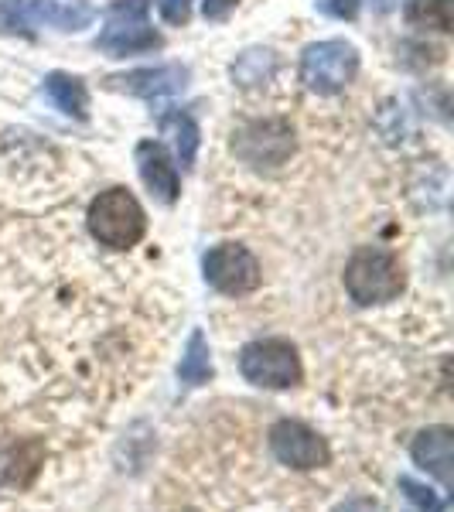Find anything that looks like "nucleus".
<instances>
[{
	"label": "nucleus",
	"mask_w": 454,
	"mask_h": 512,
	"mask_svg": "<svg viewBox=\"0 0 454 512\" xmlns=\"http://www.w3.org/2000/svg\"><path fill=\"white\" fill-rule=\"evenodd\" d=\"M45 465V441L24 437V441L0 444V489H28Z\"/></svg>",
	"instance_id": "obj_9"
},
{
	"label": "nucleus",
	"mask_w": 454,
	"mask_h": 512,
	"mask_svg": "<svg viewBox=\"0 0 454 512\" xmlns=\"http://www.w3.org/2000/svg\"><path fill=\"white\" fill-rule=\"evenodd\" d=\"M89 233L99 246L110 250H130L137 246L147 233V216L140 209V202L127 188H110L99 192L89 205Z\"/></svg>",
	"instance_id": "obj_2"
},
{
	"label": "nucleus",
	"mask_w": 454,
	"mask_h": 512,
	"mask_svg": "<svg viewBox=\"0 0 454 512\" xmlns=\"http://www.w3.org/2000/svg\"><path fill=\"white\" fill-rule=\"evenodd\" d=\"M185 82H188V69H181V65H161V69H137V72H127V76H113L110 86L123 89V93H130V96L154 99V96L181 93Z\"/></svg>",
	"instance_id": "obj_11"
},
{
	"label": "nucleus",
	"mask_w": 454,
	"mask_h": 512,
	"mask_svg": "<svg viewBox=\"0 0 454 512\" xmlns=\"http://www.w3.org/2000/svg\"><path fill=\"white\" fill-rule=\"evenodd\" d=\"M270 451L280 465L294 468V472H315L332 461V448L325 437L301 420H277L270 427Z\"/></svg>",
	"instance_id": "obj_7"
},
{
	"label": "nucleus",
	"mask_w": 454,
	"mask_h": 512,
	"mask_svg": "<svg viewBox=\"0 0 454 512\" xmlns=\"http://www.w3.org/2000/svg\"><path fill=\"white\" fill-rule=\"evenodd\" d=\"M400 489L407 495L410 502L420 509V512H444V499L437 495L434 489H427V485H420L417 478L410 475H400Z\"/></svg>",
	"instance_id": "obj_18"
},
{
	"label": "nucleus",
	"mask_w": 454,
	"mask_h": 512,
	"mask_svg": "<svg viewBox=\"0 0 454 512\" xmlns=\"http://www.w3.org/2000/svg\"><path fill=\"white\" fill-rule=\"evenodd\" d=\"M202 274L219 294H229V297L257 291L260 280H263L260 260L246 250V246H236V243L212 246L202 260Z\"/></svg>",
	"instance_id": "obj_5"
},
{
	"label": "nucleus",
	"mask_w": 454,
	"mask_h": 512,
	"mask_svg": "<svg viewBox=\"0 0 454 512\" xmlns=\"http://www.w3.org/2000/svg\"><path fill=\"white\" fill-rule=\"evenodd\" d=\"M137 164H140V178L151 188V195L168 205L175 202L181 185H178V168L171 164L168 151H164L161 144H154V140H144V144L137 147Z\"/></svg>",
	"instance_id": "obj_12"
},
{
	"label": "nucleus",
	"mask_w": 454,
	"mask_h": 512,
	"mask_svg": "<svg viewBox=\"0 0 454 512\" xmlns=\"http://www.w3.org/2000/svg\"><path fill=\"white\" fill-rule=\"evenodd\" d=\"M158 11L161 18L168 24H188V18H192V0H158Z\"/></svg>",
	"instance_id": "obj_19"
},
{
	"label": "nucleus",
	"mask_w": 454,
	"mask_h": 512,
	"mask_svg": "<svg viewBox=\"0 0 454 512\" xmlns=\"http://www.w3.org/2000/svg\"><path fill=\"white\" fill-rule=\"evenodd\" d=\"M236 4H239V0H205L202 11H205V18H209V21H222Z\"/></svg>",
	"instance_id": "obj_21"
},
{
	"label": "nucleus",
	"mask_w": 454,
	"mask_h": 512,
	"mask_svg": "<svg viewBox=\"0 0 454 512\" xmlns=\"http://www.w3.org/2000/svg\"><path fill=\"white\" fill-rule=\"evenodd\" d=\"M335 512H379V506L373 499H349V502H342Z\"/></svg>",
	"instance_id": "obj_22"
},
{
	"label": "nucleus",
	"mask_w": 454,
	"mask_h": 512,
	"mask_svg": "<svg viewBox=\"0 0 454 512\" xmlns=\"http://www.w3.org/2000/svg\"><path fill=\"white\" fill-rule=\"evenodd\" d=\"M239 373L260 390H291L301 383V355L287 338H260L239 352Z\"/></svg>",
	"instance_id": "obj_3"
},
{
	"label": "nucleus",
	"mask_w": 454,
	"mask_h": 512,
	"mask_svg": "<svg viewBox=\"0 0 454 512\" xmlns=\"http://www.w3.org/2000/svg\"><path fill=\"white\" fill-rule=\"evenodd\" d=\"M359 52L349 41H318L301 55V82L318 96H335L356 79Z\"/></svg>",
	"instance_id": "obj_4"
},
{
	"label": "nucleus",
	"mask_w": 454,
	"mask_h": 512,
	"mask_svg": "<svg viewBox=\"0 0 454 512\" xmlns=\"http://www.w3.org/2000/svg\"><path fill=\"white\" fill-rule=\"evenodd\" d=\"M21 14L31 24H52V28H62V31H79L93 21V14H89L86 7H62V4H55V0H24Z\"/></svg>",
	"instance_id": "obj_13"
},
{
	"label": "nucleus",
	"mask_w": 454,
	"mask_h": 512,
	"mask_svg": "<svg viewBox=\"0 0 454 512\" xmlns=\"http://www.w3.org/2000/svg\"><path fill=\"white\" fill-rule=\"evenodd\" d=\"M376 4L383 7V11H390V7H393V0H376Z\"/></svg>",
	"instance_id": "obj_23"
},
{
	"label": "nucleus",
	"mask_w": 454,
	"mask_h": 512,
	"mask_svg": "<svg viewBox=\"0 0 454 512\" xmlns=\"http://www.w3.org/2000/svg\"><path fill=\"white\" fill-rule=\"evenodd\" d=\"M414 461L441 485L454 482V434L451 427H427L414 437Z\"/></svg>",
	"instance_id": "obj_10"
},
{
	"label": "nucleus",
	"mask_w": 454,
	"mask_h": 512,
	"mask_svg": "<svg viewBox=\"0 0 454 512\" xmlns=\"http://www.w3.org/2000/svg\"><path fill=\"white\" fill-rule=\"evenodd\" d=\"M407 287L400 260L390 250H376V246H362L345 263V291L359 308H373V304L396 301Z\"/></svg>",
	"instance_id": "obj_1"
},
{
	"label": "nucleus",
	"mask_w": 454,
	"mask_h": 512,
	"mask_svg": "<svg viewBox=\"0 0 454 512\" xmlns=\"http://www.w3.org/2000/svg\"><path fill=\"white\" fill-rule=\"evenodd\" d=\"M178 379L185 386H202L212 379V359H209V342L202 332H192L188 338V349L178 362Z\"/></svg>",
	"instance_id": "obj_15"
},
{
	"label": "nucleus",
	"mask_w": 454,
	"mask_h": 512,
	"mask_svg": "<svg viewBox=\"0 0 454 512\" xmlns=\"http://www.w3.org/2000/svg\"><path fill=\"white\" fill-rule=\"evenodd\" d=\"M321 7L335 18H356L359 14V0H321Z\"/></svg>",
	"instance_id": "obj_20"
},
{
	"label": "nucleus",
	"mask_w": 454,
	"mask_h": 512,
	"mask_svg": "<svg viewBox=\"0 0 454 512\" xmlns=\"http://www.w3.org/2000/svg\"><path fill=\"white\" fill-rule=\"evenodd\" d=\"M161 130L175 137L178 164L188 171L195 164V151H198V127H195V120L185 117V113H168V117L161 120Z\"/></svg>",
	"instance_id": "obj_16"
},
{
	"label": "nucleus",
	"mask_w": 454,
	"mask_h": 512,
	"mask_svg": "<svg viewBox=\"0 0 454 512\" xmlns=\"http://www.w3.org/2000/svg\"><path fill=\"white\" fill-rule=\"evenodd\" d=\"M45 93L65 113V117L86 120V113H89V93H86V86H82V79L65 76V72H52V76L45 79Z\"/></svg>",
	"instance_id": "obj_14"
},
{
	"label": "nucleus",
	"mask_w": 454,
	"mask_h": 512,
	"mask_svg": "<svg viewBox=\"0 0 454 512\" xmlns=\"http://www.w3.org/2000/svg\"><path fill=\"white\" fill-rule=\"evenodd\" d=\"M181 512H195V509H181Z\"/></svg>",
	"instance_id": "obj_24"
},
{
	"label": "nucleus",
	"mask_w": 454,
	"mask_h": 512,
	"mask_svg": "<svg viewBox=\"0 0 454 512\" xmlns=\"http://www.w3.org/2000/svg\"><path fill=\"white\" fill-rule=\"evenodd\" d=\"M103 52L110 55H137V52H151L161 45L158 31L147 24V0H123L113 7L110 21H106L103 35L96 41Z\"/></svg>",
	"instance_id": "obj_6"
},
{
	"label": "nucleus",
	"mask_w": 454,
	"mask_h": 512,
	"mask_svg": "<svg viewBox=\"0 0 454 512\" xmlns=\"http://www.w3.org/2000/svg\"><path fill=\"white\" fill-rule=\"evenodd\" d=\"M233 151L253 168H277L294 154V130L284 120L250 123L236 134Z\"/></svg>",
	"instance_id": "obj_8"
},
{
	"label": "nucleus",
	"mask_w": 454,
	"mask_h": 512,
	"mask_svg": "<svg viewBox=\"0 0 454 512\" xmlns=\"http://www.w3.org/2000/svg\"><path fill=\"white\" fill-rule=\"evenodd\" d=\"M407 18L410 24H417V28L451 31V24H454L451 0H410Z\"/></svg>",
	"instance_id": "obj_17"
}]
</instances>
